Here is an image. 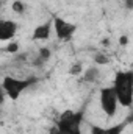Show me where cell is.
I'll return each mask as SVG.
<instances>
[{
    "label": "cell",
    "mask_w": 133,
    "mask_h": 134,
    "mask_svg": "<svg viewBox=\"0 0 133 134\" xmlns=\"http://www.w3.org/2000/svg\"><path fill=\"white\" fill-rule=\"evenodd\" d=\"M34 83H36L34 78H19V76L8 75V76H5L2 80L0 87L3 89V92H5V95H6L8 100L17 101L22 97V94L27 89H30Z\"/></svg>",
    "instance_id": "cell-3"
},
{
    "label": "cell",
    "mask_w": 133,
    "mask_h": 134,
    "mask_svg": "<svg viewBox=\"0 0 133 134\" xmlns=\"http://www.w3.org/2000/svg\"><path fill=\"white\" fill-rule=\"evenodd\" d=\"M5 98H6V95H5V92H3V89L0 87V104L3 103V100H5Z\"/></svg>",
    "instance_id": "cell-11"
},
{
    "label": "cell",
    "mask_w": 133,
    "mask_h": 134,
    "mask_svg": "<svg viewBox=\"0 0 133 134\" xmlns=\"http://www.w3.org/2000/svg\"><path fill=\"white\" fill-rule=\"evenodd\" d=\"M113 89L117 97L119 106L130 108L133 103V73L132 70H121L113 80Z\"/></svg>",
    "instance_id": "cell-1"
},
{
    "label": "cell",
    "mask_w": 133,
    "mask_h": 134,
    "mask_svg": "<svg viewBox=\"0 0 133 134\" xmlns=\"http://www.w3.org/2000/svg\"><path fill=\"white\" fill-rule=\"evenodd\" d=\"M25 9H27V5H25L22 0H16V2L13 3V11H14L16 14H24Z\"/></svg>",
    "instance_id": "cell-9"
},
{
    "label": "cell",
    "mask_w": 133,
    "mask_h": 134,
    "mask_svg": "<svg viewBox=\"0 0 133 134\" xmlns=\"http://www.w3.org/2000/svg\"><path fill=\"white\" fill-rule=\"evenodd\" d=\"M81 123H83V112L67 109L58 115L55 131L57 134H83Z\"/></svg>",
    "instance_id": "cell-2"
},
{
    "label": "cell",
    "mask_w": 133,
    "mask_h": 134,
    "mask_svg": "<svg viewBox=\"0 0 133 134\" xmlns=\"http://www.w3.org/2000/svg\"><path fill=\"white\" fill-rule=\"evenodd\" d=\"M9 45L6 47V52H9V53H16L17 52V44H14V42H8Z\"/></svg>",
    "instance_id": "cell-10"
},
{
    "label": "cell",
    "mask_w": 133,
    "mask_h": 134,
    "mask_svg": "<svg viewBox=\"0 0 133 134\" xmlns=\"http://www.w3.org/2000/svg\"><path fill=\"white\" fill-rule=\"evenodd\" d=\"M127 128L125 122L111 125V126H91V134H124Z\"/></svg>",
    "instance_id": "cell-7"
},
{
    "label": "cell",
    "mask_w": 133,
    "mask_h": 134,
    "mask_svg": "<svg viewBox=\"0 0 133 134\" xmlns=\"http://www.w3.org/2000/svg\"><path fill=\"white\" fill-rule=\"evenodd\" d=\"M53 33V28H52V20L50 22H44L41 25H38L33 30V41H47L50 37V34Z\"/></svg>",
    "instance_id": "cell-8"
},
{
    "label": "cell",
    "mask_w": 133,
    "mask_h": 134,
    "mask_svg": "<svg viewBox=\"0 0 133 134\" xmlns=\"http://www.w3.org/2000/svg\"><path fill=\"white\" fill-rule=\"evenodd\" d=\"M19 25L13 19H0V42H9L16 37Z\"/></svg>",
    "instance_id": "cell-6"
},
{
    "label": "cell",
    "mask_w": 133,
    "mask_h": 134,
    "mask_svg": "<svg viewBox=\"0 0 133 134\" xmlns=\"http://www.w3.org/2000/svg\"><path fill=\"white\" fill-rule=\"evenodd\" d=\"M99 106H100V109H102V112H103L108 119H113V117L117 114L119 101H117V97H116V94H114L113 86H105V87L100 89Z\"/></svg>",
    "instance_id": "cell-4"
},
{
    "label": "cell",
    "mask_w": 133,
    "mask_h": 134,
    "mask_svg": "<svg viewBox=\"0 0 133 134\" xmlns=\"http://www.w3.org/2000/svg\"><path fill=\"white\" fill-rule=\"evenodd\" d=\"M52 28H53V33L57 34V37L60 41H69L75 31H77V25L69 22L63 17H53L52 19Z\"/></svg>",
    "instance_id": "cell-5"
}]
</instances>
